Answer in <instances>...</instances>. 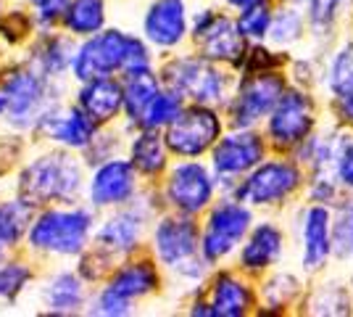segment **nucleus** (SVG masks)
Listing matches in <instances>:
<instances>
[{
  "label": "nucleus",
  "instance_id": "23",
  "mask_svg": "<svg viewBox=\"0 0 353 317\" xmlns=\"http://www.w3.org/2000/svg\"><path fill=\"white\" fill-rule=\"evenodd\" d=\"M211 307H214V315H245L250 307V294L245 283H240L232 275H221L214 286V294H211Z\"/></svg>",
  "mask_w": 353,
  "mask_h": 317
},
{
  "label": "nucleus",
  "instance_id": "1",
  "mask_svg": "<svg viewBox=\"0 0 353 317\" xmlns=\"http://www.w3.org/2000/svg\"><path fill=\"white\" fill-rule=\"evenodd\" d=\"M140 69H150L148 48L137 37H130L121 30L98 32L74 56V75L85 82L108 77L114 72L130 75V72H140Z\"/></svg>",
  "mask_w": 353,
  "mask_h": 317
},
{
  "label": "nucleus",
  "instance_id": "12",
  "mask_svg": "<svg viewBox=\"0 0 353 317\" xmlns=\"http://www.w3.org/2000/svg\"><path fill=\"white\" fill-rule=\"evenodd\" d=\"M311 101L298 90L282 93L277 106L272 108L269 117V137L280 146H295L306 140L311 130Z\"/></svg>",
  "mask_w": 353,
  "mask_h": 317
},
{
  "label": "nucleus",
  "instance_id": "16",
  "mask_svg": "<svg viewBox=\"0 0 353 317\" xmlns=\"http://www.w3.org/2000/svg\"><path fill=\"white\" fill-rule=\"evenodd\" d=\"M188 32L182 0H156L145 14V37L159 48L176 46Z\"/></svg>",
  "mask_w": 353,
  "mask_h": 317
},
{
  "label": "nucleus",
  "instance_id": "5",
  "mask_svg": "<svg viewBox=\"0 0 353 317\" xmlns=\"http://www.w3.org/2000/svg\"><path fill=\"white\" fill-rule=\"evenodd\" d=\"M221 124L216 119V114L206 108V106H192L179 111L166 133V146L176 153V156H201L203 151H208L214 146V140L219 137Z\"/></svg>",
  "mask_w": 353,
  "mask_h": 317
},
{
  "label": "nucleus",
  "instance_id": "11",
  "mask_svg": "<svg viewBox=\"0 0 353 317\" xmlns=\"http://www.w3.org/2000/svg\"><path fill=\"white\" fill-rule=\"evenodd\" d=\"M195 40L206 59L214 61H237L245 53V35L235 21L227 16H216L211 11L195 19Z\"/></svg>",
  "mask_w": 353,
  "mask_h": 317
},
{
  "label": "nucleus",
  "instance_id": "17",
  "mask_svg": "<svg viewBox=\"0 0 353 317\" xmlns=\"http://www.w3.org/2000/svg\"><path fill=\"white\" fill-rule=\"evenodd\" d=\"M124 106V85H119L111 77L88 79V85L79 90V108L92 122H108Z\"/></svg>",
  "mask_w": 353,
  "mask_h": 317
},
{
  "label": "nucleus",
  "instance_id": "10",
  "mask_svg": "<svg viewBox=\"0 0 353 317\" xmlns=\"http://www.w3.org/2000/svg\"><path fill=\"white\" fill-rule=\"evenodd\" d=\"M43 101V77L34 72H14L0 82V117L14 124H27L37 117Z\"/></svg>",
  "mask_w": 353,
  "mask_h": 317
},
{
  "label": "nucleus",
  "instance_id": "6",
  "mask_svg": "<svg viewBox=\"0 0 353 317\" xmlns=\"http://www.w3.org/2000/svg\"><path fill=\"white\" fill-rule=\"evenodd\" d=\"M153 246H156V254L163 265L179 267L182 272H192V275L203 272V265L195 259V254H198V227L192 225L190 220H182V217L161 220L156 233H153Z\"/></svg>",
  "mask_w": 353,
  "mask_h": 317
},
{
  "label": "nucleus",
  "instance_id": "19",
  "mask_svg": "<svg viewBox=\"0 0 353 317\" xmlns=\"http://www.w3.org/2000/svg\"><path fill=\"white\" fill-rule=\"evenodd\" d=\"M330 211L324 206H311L303 220V267L319 270L330 257Z\"/></svg>",
  "mask_w": 353,
  "mask_h": 317
},
{
  "label": "nucleus",
  "instance_id": "33",
  "mask_svg": "<svg viewBox=\"0 0 353 317\" xmlns=\"http://www.w3.org/2000/svg\"><path fill=\"white\" fill-rule=\"evenodd\" d=\"M69 64H74V53L72 48H69V43L66 40H61V37H56V40H50V46L45 48L43 53V72L45 75H56V72H63Z\"/></svg>",
  "mask_w": 353,
  "mask_h": 317
},
{
  "label": "nucleus",
  "instance_id": "24",
  "mask_svg": "<svg viewBox=\"0 0 353 317\" xmlns=\"http://www.w3.org/2000/svg\"><path fill=\"white\" fill-rule=\"evenodd\" d=\"M45 299H48L50 312H59V315L77 312V309L82 307V299H85L82 280H79L77 275H72V272H59V275L48 283Z\"/></svg>",
  "mask_w": 353,
  "mask_h": 317
},
{
  "label": "nucleus",
  "instance_id": "39",
  "mask_svg": "<svg viewBox=\"0 0 353 317\" xmlns=\"http://www.w3.org/2000/svg\"><path fill=\"white\" fill-rule=\"evenodd\" d=\"M230 6H235V8H248V6H256V3H264V0H227Z\"/></svg>",
  "mask_w": 353,
  "mask_h": 317
},
{
  "label": "nucleus",
  "instance_id": "3",
  "mask_svg": "<svg viewBox=\"0 0 353 317\" xmlns=\"http://www.w3.org/2000/svg\"><path fill=\"white\" fill-rule=\"evenodd\" d=\"M90 227H92V217L85 209L45 211L32 225L30 243L40 251L69 257V254H79L85 249Z\"/></svg>",
  "mask_w": 353,
  "mask_h": 317
},
{
  "label": "nucleus",
  "instance_id": "7",
  "mask_svg": "<svg viewBox=\"0 0 353 317\" xmlns=\"http://www.w3.org/2000/svg\"><path fill=\"white\" fill-rule=\"evenodd\" d=\"M250 227V211L237 204V201H221L216 209L211 211L203 230V257L208 262H216V259L227 257L237 243L243 241V236L248 233Z\"/></svg>",
  "mask_w": 353,
  "mask_h": 317
},
{
  "label": "nucleus",
  "instance_id": "22",
  "mask_svg": "<svg viewBox=\"0 0 353 317\" xmlns=\"http://www.w3.org/2000/svg\"><path fill=\"white\" fill-rule=\"evenodd\" d=\"M108 286L119 291L121 296H127L130 302L137 299V296H145L153 288L159 286V272L150 262H134V265H127L111 278Z\"/></svg>",
  "mask_w": 353,
  "mask_h": 317
},
{
  "label": "nucleus",
  "instance_id": "34",
  "mask_svg": "<svg viewBox=\"0 0 353 317\" xmlns=\"http://www.w3.org/2000/svg\"><path fill=\"white\" fill-rule=\"evenodd\" d=\"M272 40L274 43H280V46H288V43H293L295 37L301 35V16L295 14L293 8H288V11H282L274 21H272Z\"/></svg>",
  "mask_w": 353,
  "mask_h": 317
},
{
  "label": "nucleus",
  "instance_id": "29",
  "mask_svg": "<svg viewBox=\"0 0 353 317\" xmlns=\"http://www.w3.org/2000/svg\"><path fill=\"white\" fill-rule=\"evenodd\" d=\"M179 111H182V95L174 90H166V93H159L148 108L143 111V117L137 119L140 127H145V130H159L163 124H172V122L179 117Z\"/></svg>",
  "mask_w": 353,
  "mask_h": 317
},
{
  "label": "nucleus",
  "instance_id": "31",
  "mask_svg": "<svg viewBox=\"0 0 353 317\" xmlns=\"http://www.w3.org/2000/svg\"><path fill=\"white\" fill-rule=\"evenodd\" d=\"M32 278V272L19 262H0V299H14Z\"/></svg>",
  "mask_w": 353,
  "mask_h": 317
},
{
  "label": "nucleus",
  "instance_id": "40",
  "mask_svg": "<svg viewBox=\"0 0 353 317\" xmlns=\"http://www.w3.org/2000/svg\"><path fill=\"white\" fill-rule=\"evenodd\" d=\"M32 3H37V0H32Z\"/></svg>",
  "mask_w": 353,
  "mask_h": 317
},
{
  "label": "nucleus",
  "instance_id": "8",
  "mask_svg": "<svg viewBox=\"0 0 353 317\" xmlns=\"http://www.w3.org/2000/svg\"><path fill=\"white\" fill-rule=\"evenodd\" d=\"M301 182V172L290 162H266L250 169V175L237 188V198L248 204H277L290 196Z\"/></svg>",
  "mask_w": 353,
  "mask_h": 317
},
{
  "label": "nucleus",
  "instance_id": "27",
  "mask_svg": "<svg viewBox=\"0 0 353 317\" xmlns=\"http://www.w3.org/2000/svg\"><path fill=\"white\" fill-rule=\"evenodd\" d=\"M166 162V148H163V140L156 130H145L143 135L134 137L132 143V164L134 169L145 172V175H156L163 169Z\"/></svg>",
  "mask_w": 353,
  "mask_h": 317
},
{
  "label": "nucleus",
  "instance_id": "14",
  "mask_svg": "<svg viewBox=\"0 0 353 317\" xmlns=\"http://www.w3.org/2000/svg\"><path fill=\"white\" fill-rule=\"evenodd\" d=\"M214 196V180L206 166L201 164H179L169 177L166 198L172 206L185 214H195L206 206Z\"/></svg>",
  "mask_w": 353,
  "mask_h": 317
},
{
  "label": "nucleus",
  "instance_id": "15",
  "mask_svg": "<svg viewBox=\"0 0 353 317\" xmlns=\"http://www.w3.org/2000/svg\"><path fill=\"white\" fill-rule=\"evenodd\" d=\"M134 193V164L121 159H108L98 166L95 177L90 182V198L95 206H114L130 201Z\"/></svg>",
  "mask_w": 353,
  "mask_h": 317
},
{
  "label": "nucleus",
  "instance_id": "32",
  "mask_svg": "<svg viewBox=\"0 0 353 317\" xmlns=\"http://www.w3.org/2000/svg\"><path fill=\"white\" fill-rule=\"evenodd\" d=\"M332 243H335V251L340 257H353V201L340 206Z\"/></svg>",
  "mask_w": 353,
  "mask_h": 317
},
{
  "label": "nucleus",
  "instance_id": "20",
  "mask_svg": "<svg viewBox=\"0 0 353 317\" xmlns=\"http://www.w3.org/2000/svg\"><path fill=\"white\" fill-rule=\"evenodd\" d=\"M140 230H143V214L140 211H121L101 227L98 246L108 254H127L140 241Z\"/></svg>",
  "mask_w": 353,
  "mask_h": 317
},
{
  "label": "nucleus",
  "instance_id": "4",
  "mask_svg": "<svg viewBox=\"0 0 353 317\" xmlns=\"http://www.w3.org/2000/svg\"><path fill=\"white\" fill-rule=\"evenodd\" d=\"M166 85L182 98H192L195 104H219L224 101L227 79L214 64L206 59H176L166 66Z\"/></svg>",
  "mask_w": 353,
  "mask_h": 317
},
{
  "label": "nucleus",
  "instance_id": "36",
  "mask_svg": "<svg viewBox=\"0 0 353 317\" xmlns=\"http://www.w3.org/2000/svg\"><path fill=\"white\" fill-rule=\"evenodd\" d=\"M306 3H309V19L314 27L330 24L338 11V0H306Z\"/></svg>",
  "mask_w": 353,
  "mask_h": 317
},
{
  "label": "nucleus",
  "instance_id": "2",
  "mask_svg": "<svg viewBox=\"0 0 353 317\" xmlns=\"http://www.w3.org/2000/svg\"><path fill=\"white\" fill-rule=\"evenodd\" d=\"M79 166L63 153H50L32 162L21 175V193L30 204L43 201H66L79 191Z\"/></svg>",
  "mask_w": 353,
  "mask_h": 317
},
{
  "label": "nucleus",
  "instance_id": "35",
  "mask_svg": "<svg viewBox=\"0 0 353 317\" xmlns=\"http://www.w3.org/2000/svg\"><path fill=\"white\" fill-rule=\"evenodd\" d=\"M95 312H98V315H127V312H130V299L121 296L119 291H114V288L108 286L103 294L98 296Z\"/></svg>",
  "mask_w": 353,
  "mask_h": 317
},
{
  "label": "nucleus",
  "instance_id": "26",
  "mask_svg": "<svg viewBox=\"0 0 353 317\" xmlns=\"http://www.w3.org/2000/svg\"><path fill=\"white\" fill-rule=\"evenodd\" d=\"M103 0H69L63 21L74 35H92L103 27Z\"/></svg>",
  "mask_w": 353,
  "mask_h": 317
},
{
  "label": "nucleus",
  "instance_id": "9",
  "mask_svg": "<svg viewBox=\"0 0 353 317\" xmlns=\"http://www.w3.org/2000/svg\"><path fill=\"white\" fill-rule=\"evenodd\" d=\"M285 93V82L282 77L272 75V72H259V75L248 77L235 95L232 104V122L237 127H250L259 119H264L266 114H272V108Z\"/></svg>",
  "mask_w": 353,
  "mask_h": 317
},
{
  "label": "nucleus",
  "instance_id": "30",
  "mask_svg": "<svg viewBox=\"0 0 353 317\" xmlns=\"http://www.w3.org/2000/svg\"><path fill=\"white\" fill-rule=\"evenodd\" d=\"M237 27H240V32H243L245 37H250V40L266 37V32L272 30V14H269L266 3H256V6L243 8V14L237 19Z\"/></svg>",
  "mask_w": 353,
  "mask_h": 317
},
{
  "label": "nucleus",
  "instance_id": "18",
  "mask_svg": "<svg viewBox=\"0 0 353 317\" xmlns=\"http://www.w3.org/2000/svg\"><path fill=\"white\" fill-rule=\"evenodd\" d=\"M43 124L45 133L53 140H59L63 146H72V148H85L95 140L98 122L90 119L82 108H72L66 114H48V117H43Z\"/></svg>",
  "mask_w": 353,
  "mask_h": 317
},
{
  "label": "nucleus",
  "instance_id": "25",
  "mask_svg": "<svg viewBox=\"0 0 353 317\" xmlns=\"http://www.w3.org/2000/svg\"><path fill=\"white\" fill-rule=\"evenodd\" d=\"M159 79L150 75V69H140V72H130L127 82H124V108L130 114V119L137 122L143 117L148 104L159 95Z\"/></svg>",
  "mask_w": 353,
  "mask_h": 317
},
{
  "label": "nucleus",
  "instance_id": "28",
  "mask_svg": "<svg viewBox=\"0 0 353 317\" xmlns=\"http://www.w3.org/2000/svg\"><path fill=\"white\" fill-rule=\"evenodd\" d=\"M30 201H11V204L0 206V254L21 238V233L30 227Z\"/></svg>",
  "mask_w": 353,
  "mask_h": 317
},
{
  "label": "nucleus",
  "instance_id": "21",
  "mask_svg": "<svg viewBox=\"0 0 353 317\" xmlns=\"http://www.w3.org/2000/svg\"><path fill=\"white\" fill-rule=\"evenodd\" d=\"M282 251V236L274 225H259L253 230V236L248 238V243L243 246V267L250 270H261L269 267L274 259L280 257Z\"/></svg>",
  "mask_w": 353,
  "mask_h": 317
},
{
  "label": "nucleus",
  "instance_id": "13",
  "mask_svg": "<svg viewBox=\"0 0 353 317\" xmlns=\"http://www.w3.org/2000/svg\"><path fill=\"white\" fill-rule=\"evenodd\" d=\"M261 159H264V140L245 127L240 133L221 137L214 148V169L219 177L245 175L253 166L261 164Z\"/></svg>",
  "mask_w": 353,
  "mask_h": 317
},
{
  "label": "nucleus",
  "instance_id": "37",
  "mask_svg": "<svg viewBox=\"0 0 353 317\" xmlns=\"http://www.w3.org/2000/svg\"><path fill=\"white\" fill-rule=\"evenodd\" d=\"M338 177L345 188H353V143L345 146L338 156Z\"/></svg>",
  "mask_w": 353,
  "mask_h": 317
},
{
  "label": "nucleus",
  "instance_id": "38",
  "mask_svg": "<svg viewBox=\"0 0 353 317\" xmlns=\"http://www.w3.org/2000/svg\"><path fill=\"white\" fill-rule=\"evenodd\" d=\"M69 0H37V8H40V19L48 21V19H56L66 11Z\"/></svg>",
  "mask_w": 353,
  "mask_h": 317
}]
</instances>
